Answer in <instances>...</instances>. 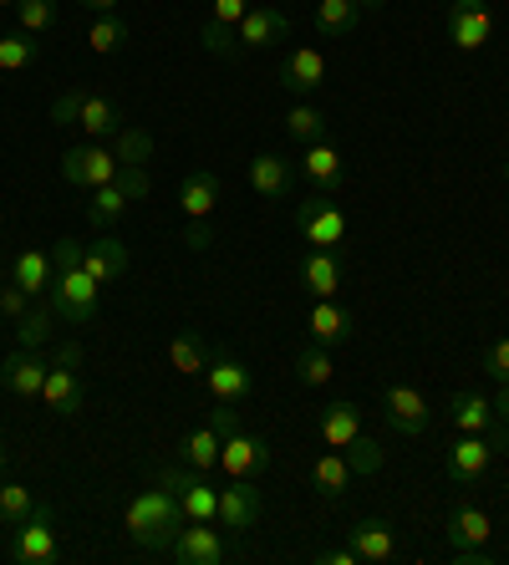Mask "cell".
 Instances as JSON below:
<instances>
[{
  "label": "cell",
  "mask_w": 509,
  "mask_h": 565,
  "mask_svg": "<svg viewBox=\"0 0 509 565\" xmlns=\"http://www.w3.org/2000/svg\"><path fill=\"white\" fill-rule=\"evenodd\" d=\"M36 36L31 31H15V36H0V72L11 77V72H21V66H31L36 62Z\"/></svg>",
  "instance_id": "obj_40"
},
{
  "label": "cell",
  "mask_w": 509,
  "mask_h": 565,
  "mask_svg": "<svg viewBox=\"0 0 509 565\" xmlns=\"http://www.w3.org/2000/svg\"><path fill=\"white\" fill-rule=\"evenodd\" d=\"M382 418H388L392 434H403V438H418L433 428L428 397H423L418 387H407V382H392L388 393H382Z\"/></svg>",
  "instance_id": "obj_7"
},
{
  "label": "cell",
  "mask_w": 509,
  "mask_h": 565,
  "mask_svg": "<svg viewBox=\"0 0 509 565\" xmlns=\"http://www.w3.org/2000/svg\"><path fill=\"white\" fill-rule=\"evenodd\" d=\"M158 484L173 489V500L183 504V520H220V489L204 479V469L169 463V469H158Z\"/></svg>",
  "instance_id": "obj_3"
},
{
  "label": "cell",
  "mask_w": 509,
  "mask_h": 565,
  "mask_svg": "<svg viewBox=\"0 0 509 565\" xmlns=\"http://www.w3.org/2000/svg\"><path fill=\"white\" fill-rule=\"evenodd\" d=\"M0 6H21V0H0Z\"/></svg>",
  "instance_id": "obj_56"
},
{
  "label": "cell",
  "mask_w": 509,
  "mask_h": 565,
  "mask_svg": "<svg viewBox=\"0 0 509 565\" xmlns=\"http://www.w3.org/2000/svg\"><path fill=\"white\" fill-rule=\"evenodd\" d=\"M11 280L26 290V296H46V290H52V255L46 250H21L15 265H11Z\"/></svg>",
  "instance_id": "obj_31"
},
{
  "label": "cell",
  "mask_w": 509,
  "mask_h": 565,
  "mask_svg": "<svg viewBox=\"0 0 509 565\" xmlns=\"http://www.w3.org/2000/svg\"><path fill=\"white\" fill-rule=\"evenodd\" d=\"M11 565H46L56 561V510L52 504H36V510L15 525L11 535Z\"/></svg>",
  "instance_id": "obj_4"
},
{
  "label": "cell",
  "mask_w": 509,
  "mask_h": 565,
  "mask_svg": "<svg viewBox=\"0 0 509 565\" xmlns=\"http://www.w3.org/2000/svg\"><path fill=\"white\" fill-rule=\"evenodd\" d=\"M489 540H495V514L484 510V504L458 500L454 510H448V551H454V555L484 551Z\"/></svg>",
  "instance_id": "obj_12"
},
{
  "label": "cell",
  "mask_w": 509,
  "mask_h": 565,
  "mask_svg": "<svg viewBox=\"0 0 509 565\" xmlns=\"http://www.w3.org/2000/svg\"><path fill=\"white\" fill-rule=\"evenodd\" d=\"M128 21L123 15H92V26H87V46L97 56H113V52H123L128 46Z\"/></svg>",
  "instance_id": "obj_35"
},
{
  "label": "cell",
  "mask_w": 509,
  "mask_h": 565,
  "mask_svg": "<svg viewBox=\"0 0 509 565\" xmlns=\"http://www.w3.org/2000/svg\"><path fill=\"white\" fill-rule=\"evenodd\" d=\"M286 138H290V143H300V148L321 143V138H327V113H321V107H311V103H296L286 113Z\"/></svg>",
  "instance_id": "obj_34"
},
{
  "label": "cell",
  "mask_w": 509,
  "mask_h": 565,
  "mask_svg": "<svg viewBox=\"0 0 509 565\" xmlns=\"http://www.w3.org/2000/svg\"><path fill=\"white\" fill-rule=\"evenodd\" d=\"M316 561L321 565H362L352 545H327V551H316Z\"/></svg>",
  "instance_id": "obj_52"
},
{
  "label": "cell",
  "mask_w": 509,
  "mask_h": 565,
  "mask_svg": "<svg viewBox=\"0 0 509 565\" xmlns=\"http://www.w3.org/2000/svg\"><path fill=\"white\" fill-rule=\"evenodd\" d=\"M169 362H173V372H183V377H204L210 352H204V342H199L194 331H179V337L169 342Z\"/></svg>",
  "instance_id": "obj_36"
},
{
  "label": "cell",
  "mask_w": 509,
  "mask_h": 565,
  "mask_svg": "<svg viewBox=\"0 0 509 565\" xmlns=\"http://www.w3.org/2000/svg\"><path fill=\"white\" fill-rule=\"evenodd\" d=\"M489 463H495V444H489L484 434H464L444 454V473L454 479V484H474V479H484Z\"/></svg>",
  "instance_id": "obj_19"
},
{
  "label": "cell",
  "mask_w": 509,
  "mask_h": 565,
  "mask_svg": "<svg viewBox=\"0 0 509 565\" xmlns=\"http://www.w3.org/2000/svg\"><path fill=\"white\" fill-rule=\"evenodd\" d=\"M204 387H210L214 403H230V408H245L255 397V382H250V367L230 352H214L210 367H204Z\"/></svg>",
  "instance_id": "obj_9"
},
{
  "label": "cell",
  "mask_w": 509,
  "mask_h": 565,
  "mask_svg": "<svg viewBox=\"0 0 509 565\" xmlns=\"http://www.w3.org/2000/svg\"><path fill=\"white\" fill-rule=\"evenodd\" d=\"M123 122H128V118H123V113L107 103V97L77 87V118H72V128L87 132V143H107V138H118Z\"/></svg>",
  "instance_id": "obj_22"
},
{
  "label": "cell",
  "mask_w": 509,
  "mask_h": 565,
  "mask_svg": "<svg viewBox=\"0 0 509 565\" xmlns=\"http://www.w3.org/2000/svg\"><path fill=\"white\" fill-rule=\"evenodd\" d=\"M290 173H296V163H286L280 153H261L255 163H250V189L265 199H286L290 194Z\"/></svg>",
  "instance_id": "obj_30"
},
{
  "label": "cell",
  "mask_w": 509,
  "mask_h": 565,
  "mask_svg": "<svg viewBox=\"0 0 509 565\" xmlns=\"http://www.w3.org/2000/svg\"><path fill=\"white\" fill-rule=\"evenodd\" d=\"M52 301H36L21 321H15V347H41V342H52Z\"/></svg>",
  "instance_id": "obj_39"
},
{
  "label": "cell",
  "mask_w": 509,
  "mask_h": 565,
  "mask_svg": "<svg viewBox=\"0 0 509 565\" xmlns=\"http://www.w3.org/2000/svg\"><path fill=\"white\" fill-rule=\"evenodd\" d=\"M220 469L230 473V479H261L265 469H271V444H265L261 434H230L220 448Z\"/></svg>",
  "instance_id": "obj_13"
},
{
  "label": "cell",
  "mask_w": 509,
  "mask_h": 565,
  "mask_svg": "<svg viewBox=\"0 0 509 565\" xmlns=\"http://www.w3.org/2000/svg\"><path fill=\"white\" fill-rule=\"evenodd\" d=\"M46 372H52V362H41L36 347H15V352L0 362V387L15 393V397H41Z\"/></svg>",
  "instance_id": "obj_17"
},
{
  "label": "cell",
  "mask_w": 509,
  "mask_h": 565,
  "mask_svg": "<svg viewBox=\"0 0 509 565\" xmlns=\"http://www.w3.org/2000/svg\"><path fill=\"white\" fill-rule=\"evenodd\" d=\"M41 403H46L56 418H77V413L87 408V382H82V372L72 367V362H52L46 387H41Z\"/></svg>",
  "instance_id": "obj_15"
},
{
  "label": "cell",
  "mask_w": 509,
  "mask_h": 565,
  "mask_svg": "<svg viewBox=\"0 0 509 565\" xmlns=\"http://www.w3.org/2000/svg\"><path fill=\"white\" fill-rule=\"evenodd\" d=\"M479 367H484V377H489V382H499V387H505V382H509V337H499V342L484 347Z\"/></svg>",
  "instance_id": "obj_45"
},
{
  "label": "cell",
  "mask_w": 509,
  "mask_h": 565,
  "mask_svg": "<svg viewBox=\"0 0 509 565\" xmlns=\"http://www.w3.org/2000/svg\"><path fill=\"white\" fill-rule=\"evenodd\" d=\"M52 311L72 327H92L97 321V280L87 270H56L52 276Z\"/></svg>",
  "instance_id": "obj_5"
},
{
  "label": "cell",
  "mask_w": 509,
  "mask_h": 565,
  "mask_svg": "<svg viewBox=\"0 0 509 565\" xmlns=\"http://www.w3.org/2000/svg\"><path fill=\"white\" fill-rule=\"evenodd\" d=\"M210 428H214L220 438L240 434V408H230V403H224V408H214V413H210Z\"/></svg>",
  "instance_id": "obj_51"
},
{
  "label": "cell",
  "mask_w": 509,
  "mask_h": 565,
  "mask_svg": "<svg viewBox=\"0 0 509 565\" xmlns=\"http://www.w3.org/2000/svg\"><path fill=\"white\" fill-rule=\"evenodd\" d=\"M0 82H6V72H0Z\"/></svg>",
  "instance_id": "obj_59"
},
{
  "label": "cell",
  "mask_w": 509,
  "mask_h": 565,
  "mask_svg": "<svg viewBox=\"0 0 509 565\" xmlns=\"http://www.w3.org/2000/svg\"><path fill=\"white\" fill-rule=\"evenodd\" d=\"M128 265H132V255H128V245H123L118 235H97L87 245V255H82V270H87L97 286L123 280V276H128Z\"/></svg>",
  "instance_id": "obj_24"
},
{
  "label": "cell",
  "mask_w": 509,
  "mask_h": 565,
  "mask_svg": "<svg viewBox=\"0 0 509 565\" xmlns=\"http://www.w3.org/2000/svg\"><path fill=\"white\" fill-rule=\"evenodd\" d=\"M306 331H311V342H321V347H341V342H352L357 321H352V311H347V306L316 301L311 311H306Z\"/></svg>",
  "instance_id": "obj_26"
},
{
  "label": "cell",
  "mask_w": 509,
  "mask_h": 565,
  "mask_svg": "<svg viewBox=\"0 0 509 565\" xmlns=\"http://www.w3.org/2000/svg\"><path fill=\"white\" fill-rule=\"evenodd\" d=\"M489 403H495V418H499V434L509 438V382L505 387H499V397H489Z\"/></svg>",
  "instance_id": "obj_53"
},
{
  "label": "cell",
  "mask_w": 509,
  "mask_h": 565,
  "mask_svg": "<svg viewBox=\"0 0 509 565\" xmlns=\"http://www.w3.org/2000/svg\"><path fill=\"white\" fill-rule=\"evenodd\" d=\"M357 15L362 11H357L352 0H321V6H316V31H321L327 41H337L357 26Z\"/></svg>",
  "instance_id": "obj_38"
},
{
  "label": "cell",
  "mask_w": 509,
  "mask_h": 565,
  "mask_svg": "<svg viewBox=\"0 0 509 565\" xmlns=\"http://www.w3.org/2000/svg\"><path fill=\"white\" fill-rule=\"evenodd\" d=\"M0 469H6V448H0Z\"/></svg>",
  "instance_id": "obj_57"
},
{
  "label": "cell",
  "mask_w": 509,
  "mask_h": 565,
  "mask_svg": "<svg viewBox=\"0 0 509 565\" xmlns=\"http://www.w3.org/2000/svg\"><path fill=\"white\" fill-rule=\"evenodd\" d=\"M290 36V15L280 11V6H250L245 21H240V52H265V46H275V41Z\"/></svg>",
  "instance_id": "obj_18"
},
{
  "label": "cell",
  "mask_w": 509,
  "mask_h": 565,
  "mask_svg": "<svg viewBox=\"0 0 509 565\" xmlns=\"http://www.w3.org/2000/svg\"><path fill=\"white\" fill-rule=\"evenodd\" d=\"M505 179H509V158H505Z\"/></svg>",
  "instance_id": "obj_58"
},
{
  "label": "cell",
  "mask_w": 509,
  "mask_h": 565,
  "mask_svg": "<svg viewBox=\"0 0 509 565\" xmlns=\"http://www.w3.org/2000/svg\"><path fill=\"white\" fill-rule=\"evenodd\" d=\"M311 484L327 504H337L341 494H347V484H352V463H347L341 448H331V454H321V459L311 463Z\"/></svg>",
  "instance_id": "obj_29"
},
{
  "label": "cell",
  "mask_w": 509,
  "mask_h": 565,
  "mask_svg": "<svg viewBox=\"0 0 509 565\" xmlns=\"http://www.w3.org/2000/svg\"><path fill=\"white\" fill-rule=\"evenodd\" d=\"M489 31H495L489 0H454L448 6V41H454L458 52H484Z\"/></svg>",
  "instance_id": "obj_11"
},
{
  "label": "cell",
  "mask_w": 509,
  "mask_h": 565,
  "mask_svg": "<svg viewBox=\"0 0 509 565\" xmlns=\"http://www.w3.org/2000/svg\"><path fill=\"white\" fill-rule=\"evenodd\" d=\"M118 173H123V163H118V153H113V143H77L62 153V179L77 189H103V184H113Z\"/></svg>",
  "instance_id": "obj_6"
},
{
  "label": "cell",
  "mask_w": 509,
  "mask_h": 565,
  "mask_svg": "<svg viewBox=\"0 0 509 565\" xmlns=\"http://www.w3.org/2000/svg\"><path fill=\"white\" fill-rule=\"evenodd\" d=\"M36 510V500H31V489L26 484H0V525H21L26 514Z\"/></svg>",
  "instance_id": "obj_41"
},
{
  "label": "cell",
  "mask_w": 509,
  "mask_h": 565,
  "mask_svg": "<svg viewBox=\"0 0 509 565\" xmlns=\"http://www.w3.org/2000/svg\"><path fill=\"white\" fill-rule=\"evenodd\" d=\"M448 418H454L458 434H499V418H495V403L484 393H454L448 397ZM499 444H505V434H499Z\"/></svg>",
  "instance_id": "obj_25"
},
{
  "label": "cell",
  "mask_w": 509,
  "mask_h": 565,
  "mask_svg": "<svg viewBox=\"0 0 509 565\" xmlns=\"http://www.w3.org/2000/svg\"><path fill=\"white\" fill-rule=\"evenodd\" d=\"M72 118H77V87H66V93L52 103V122H56V128H72Z\"/></svg>",
  "instance_id": "obj_50"
},
{
  "label": "cell",
  "mask_w": 509,
  "mask_h": 565,
  "mask_svg": "<svg viewBox=\"0 0 509 565\" xmlns=\"http://www.w3.org/2000/svg\"><path fill=\"white\" fill-rule=\"evenodd\" d=\"M113 153H118L123 169H144L148 158H153V138H148L144 128H132V122H123L118 138H113Z\"/></svg>",
  "instance_id": "obj_37"
},
{
  "label": "cell",
  "mask_w": 509,
  "mask_h": 565,
  "mask_svg": "<svg viewBox=\"0 0 509 565\" xmlns=\"http://www.w3.org/2000/svg\"><path fill=\"white\" fill-rule=\"evenodd\" d=\"M82 6H87L92 15H118V6H123V0H82Z\"/></svg>",
  "instance_id": "obj_54"
},
{
  "label": "cell",
  "mask_w": 509,
  "mask_h": 565,
  "mask_svg": "<svg viewBox=\"0 0 509 565\" xmlns=\"http://www.w3.org/2000/svg\"><path fill=\"white\" fill-rule=\"evenodd\" d=\"M214 204H220V179H214L210 169H194L189 179H183V189H179L183 220H210Z\"/></svg>",
  "instance_id": "obj_27"
},
{
  "label": "cell",
  "mask_w": 509,
  "mask_h": 565,
  "mask_svg": "<svg viewBox=\"0 0 509 565\" xmlns=\"http://www.w3.org/2000/svg\"><path fill=\"white\" fill-rule=\"evenodd\" d=\"M183 245H189V250H210V245H214L210 220H189V224H183Z\"/></svg>",
  "instance_id": "obj_49"
},
{
  "label": "cell",
  "mask_w": 509,
  "mask_h": 565,
  "mask_svg": "<svg viewBox=\"0 0 509 565\" xmlns=\"http://www.w3.org/2000/svg\"><path fill=\"white\" fill-rule=\"evenodd\" d=\"M337 377V356H331V347L311 342L296 352V382L300 387H327V382Z\"/></svg>",
  "instance_id": "obj_32"
},
{
  "label": "cell",
  "mask_w": 509,
  "mask_h": 565,
  "mask_svg": "<svg viewBox=\"0 0 509 565\" xmlns=\"http://www.w3.org/2000/svg\"><path fill=\"white\" fill-rule=\"evenodd\" d=\"M255 6V0H214V26H230V31H240V21H245V11Z\"/></svg>",
  "instance_id": "obj_47"
},
{
  "label": "cell",
  "mask_w": 509,
  "mask_h": 565,
  "mask_svg": "<svg viewBox=\"0 0 509 565\" xmlns=\"http://www.w3.org/2000/svg\"><path fill=\"white\" fill-rule=\"evenodd\" d=\"M357 11H382V6H388V0H352Z\"/></svg>",
  "instance_id": "obj_55"
},
{
  "label": "cell",
  "mask_w": 509,
  "mask_h": 565,
  "mask_svg": "<svg viewBox=\"0 0 509 565\" xmlns=\"http://www.w3.org/2000/svg\"><path fill=\"white\" fill-rule=\"evenodd\" d=\"M300 173H306V184L316 189V194H337L341 184H347V163H341V153H337V143H311L306 148V158H300Z\"/></svg>",
  "instance_id": "obj_23"
},
{
  "label": "cell",
  "mask_w": 509,
  "mask_h": 565,
  "mask_svg": "<svg viewBox=\"0 0 509 565\" xmlns=\"http://www.w3.org/2000/svg\"><path fill=\"white\" fill-rule=\"evenodd\" d=\"M347 454V463H352V473H378L382 463H388V454L378 448V438H367V434H357L352 444L341 448Z\"/></svg>",
  "instance_id": "obj_42"
},
{
  "label": "cell",
  "mask_w": 509,
  "mask_h": 565,
  "mask_svg": "<svg viewBox=\"0 0 509 565\" xmlns=\"http://www.w3.org/2000/svg\"><path fill=\"white\" fill-rule=\"evenodd\" d=\"M148 189H153V179H148V169H123L113 184L92 189V204H87V224L92 230H113V224L128 214V204H138V199H148Z\"/></svg>",
  "instance_id": "obj_2"
},
{
  "label": "cell",
  "mask_w": 509,
  "mask_h": 565,
  "mask_svg": "<svg viewBox=\"0 0 509 565\" xmlns=\"http://www.w3.org/2000/svg\"><path fill=\"white\" fill-rule=\"evenodd\" d=\"M316 428H321V444H327V448H347L357 434H362V408L341 397V403L321 408V423H316Z\"/></svg>",
  "instance_id": "obj_28"
},
{
  "label": "cell",
  "mask_w": 509,
  "mask_h": 565,
  "mask_svg": "<svg viewBox=\"0 0 509 565\" xmlns=\"http://www.w3.org/2000/svg\"><path fill=\"white\" fill-rule=\"evenodd\" d=\"M280 87L290 97H311L327 87V56L316 52V46H296V52L280 62Z\"/></svg>",
  "instance_id": "obj_21"
},
{
  "label": "cell",
  "mask_w": 509,
  "mask_h": 565,
  "mask_svg": "<svg viewBox=\"0 0 509 565\" xmlns=\"http://www.w3.org/2000/svg\"><path fill=\"white\" fill-rule=\"evenodd\" d=\"M347 545L357 551V561L362 565H388L397 561V530H392V520H357L352 530H347Z\"/></svg>",
  "instance_id": "obj_20"
},
{
  "label": "cell",
  "mask_w": 509,
  "mask_h": 565,
  "mask_svg": "<svg viewBox=\"0 0 509 565\" xmlns=\"http://www.w3.org/2000/svg\"><path fill=\"white\" fill-rule=\"evenodd\" d=\"M296 276H300V286L311 290L316 301H337L341 280H347V265H341V250H316L311 245V250L300 255Z\"/></svg>",
  "instance_id": "obj_14"
},
{
  "label": "cell",
  "mask_w": 509,
  "mask_h": 565,
  "mask_svg": "<svg viewBox=\"0 0 509 565\" xmlns=\"http://www.w3.org/2000/svg\"><path fill=\"white\" fill-rule=\"evenodd\" d=\"M123 525H128L132 545H144V551H169L173 535H179L189 520H183V504L173 500V489H138L123 510Z\"/></svg>",
  "instance_id": "obj_1"
},
{
  "label": "cell",
  "mask_w": 509,
  "mask_h": 565,
  "mask_svg": "<svg viewBox=\"0 0 509 565\" xmlns=\"http://www.w3.org/2000/svg\"><path fill=\"white\" fill-rule=\"evenodd\" d=\"M26 311H31V296H26V290L15 286V280H11V286H0V316H11V321H21Z\"/></svg>",
  "instance_id": "obj_48"
},
{
  "label": "cell",
  "mask_w": 509,
  "mask_h": 565,
  "mask_svg": "<svg viewBox=\"0 0 509 565\" xmlns=\"http://www.w3.org/2000/svg\"><path fill=\"white\" fill-rule=\"evenodd\" d=\"M15 21H21V31H31V36L52 31L56 26V0H21V6H15Z\"/></svg>",
  "instance_id": "obj_43"
},
{
  "label": "cell",
  "mask_w": 509,
  "mask_h": 565,
  "mask_svg": "<svg viewBox=\"0 0 509 565\" xmlns=\"http://www.w3.org/2000/svg\"><path fill=\"white\" fill-rule=\"evenodd\" d=\"M296 230L306 245H316V250H341V239H347V214H341L327 194H316L296 210Z\"/></svg>",
  "instance_id": "obj_8"
},
{
  "label": "cell",
  "mask_w": 509,
  "mask_h": 565,
  "mask_svg": "<svg viewBox=\"0 0 509 565\" xmlns=\"http://www.w3.org/2000/svg\"><path fill=\"white\" fill-rule=\"evenodd\" d=\"M220 448H224V438L214 434L210 423H204V428H194V434L179 444V463H189V469H204V473H210L214 463H220Z\"/></svg>",
  "instance_id": "obj_33"
},
{
  "label": "cell",
  "mask_w": 509,
  "mask_h": 565,
  "mask_svg": "<svg viewBox=\"0 0 509 565\" xmlns=\"http://www.w3.org/2000/svg\"><path fill=\"white\" fill-rule=\"evenodd\" d=\"M173 561L179 565H220L224 561V540L214 530V520H189V525L173 535Z\"/></svg>",
  "instance_id": "obj_16"
},
{
  "label": "cell",
  "mask_w": 509,
  "mask_h": 565,
  "mask_svg": "<svg viewBox=\"0 0 509 565\" xmlns=\"http://www.w3.org/2000/svg\"><path fill=\"white\" fill-rule=\"evenodd\" d=\"M199 46H204L210 56H220V62H230V56H240V31L204 21V26H199Z\"/></svg>",
  "instance_id": "obj_44"
},
{
  "label": "cell",
  "mask_w": 509,
  "mask_h": 565,
  "mask_svg": "<svg viewBox=\"0 0 509 565\" xmlns=\"http://www.w3.org/2000/svg\"><path fill=\"white\" fill-rule=\"evenodd\" d=\"M261 514H265V500H261V489H255V479H230L220 489V525L230 535H250V530L261 525Z\"/></svg>",
  "instance_id": "obj_10"
},
{
  "label": "cell",
  "mask_w": 509,
  "mask_h": 565,
  "mask_svg": "<svg viewBox=\"0 0 509 565\" xmlns=\"http://www.w3.org/2000/svg\"><path fill=\"white\" fill-rule=\"evenodd\" d=\"M82 255H87V245H82V239H56V245H52V276H56V270H77Z\"/></svg>",
  "instance_id": "obj_46"
}]
</instances>
